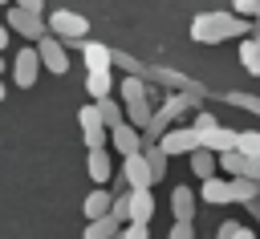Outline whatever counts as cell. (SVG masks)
Listing matches in <instances>:
<instances>
[{
    "label": "cell",
    "mask_w": 260,
    "mask_h": 239,
    "mask_svg": "<svg viewBox=\"0 0 260 239\" xmlns=\"http://www.w3.org/2000/svg\"><path fill=\"white\" fill-rule=\"evenodd\" d=\"M122 239H150V231H146V223H126Z\"/></svg>",
    "instance_id": "30"
},
{
    "label": "cell",
    "mask_w": 260,
    "mask_h": 239,
    "mask_svg": "<svg viewBox=\"0 0 260 239\" xmlns=\"http://www.w3.org/2000/svg\"><path fill=\"white\" fill-rule=\"evenodd\" d=\"M49 32L61 41V45H85V36H89V20L85 16H77V12H69V8H57V12H49Z\"/></svg>",
    "instance_id": "2"
},
{
    "label": "cell",
    "mask_w": 260,
    "mask_h": 239,
    "mask_svg": "<svg viewBox=\"0 0 260 239\" xmlns=\"http://www.w3.org/2000/svg\"><path fill=\"white\" fill-rule=\"evenodd\" d=\"M114 65H122L130 77H142V73H146V65H138V61H134V57H126V53H114Z\"/></svg>",
    "instance_id": "27"
},
{
    "label": "cell",
    "mask_w": 260,
    "mask_h": 239,
    "mask_svg": "<svg viewBox=\"0 0 260 239\" xmlns=\"http://www.w3.org/2000/svg\"><path fill=\"white\" fill-rule=\"evenodd\" d=\"M232 239H256V231H252V227H244V223H240V227H236V235H232Z\"/></svg>",
    "instance_id": "35"
},
{
    "label": "cell",
    "mask_w": 260,
    "mask_h": 239,
    "mask_svg": "<svg viewBox=\"0 0 260 239\" xmlns=\"http://www.w3.org/2000/svg\"><path fill=\"white\" fill-rule=\"evenodd\" d=\"M122 178L130 182V190H150V166H146V158L142 154H130V158H122Z\"/></svg>",
    "instance_id": "8"
},
{
    "label": "cell",
    "mask_w": 260,
    "mask_h": 239,
    "mask_svg": "<svg viewBox=\"0 0 260 239\" xmlns=\"http://www.w3.org/2000/svg\"><path fill=\"white\" fill-rule=\"evenodd\" d=\"M191 170H195L203 182H207V178H215V170H219V154H211V150H203V146H199V150L191 154Z\"/></svg>",
    "instance_id": "17"
},
{
    "label": "cell",
    "mask_w": 260,
    "mask_h": 239,
    "mask_svg": "<svg viewBox=\"0 0 260 239\" xmlns=\"http://www.w3.org/2000/svg\"><path fill=\"white\" fill-rule=\"evenodd\" d=\"M77 126H81V134H85V146H89V150H106L110 130H106V122H102L98 105H81V109H77Z\"/></svg>",
    "instance_id": "5"
},
{
    "label": "cell",
    "mask_w": 260,
    "mask_h": 239,
    "mask_svg": "<svg viewBox=\"0 0 260 239\" xmlns=\"http://www.w3.org/2000/svg\"><path fill=\"white\" fill-rule=\"evenodd\" d=\"M16 8H24V12H37L41 16V8H45V0H12Z\"/></svg>",
    "instance_id": "33"
},
{
    "label": "cell",
    "mask_w": 260,
    "mask_h": 239,
    "mask_svg": "<svg viewBox=\"0 0 260 239\" xmlns=\"http://www.w3.org/2000/svg\"><path fill=\"white\" fill-rule=\"evenodd\" d=\"M81 61H85L89 73H106V69H114V49H106L98 41H85L81 45Z\"/></svg>",
    "instance_id": "9"
},
{
    "label": "cell",
    "mask_w": 260,
    "mask_h": 239,
    "mask_svg": "<svg viewBox=\"0 0 260 239\" xmlns=\"http://www.w3.org/2000/svg\"><path fill=\"white\" fill-rule=\"evenodd\" d=\"M150 117H154V105H150V101H134V105H126V126L146 130V126H150Z\"/></svg>",
    "instance_id": "20"
},
{
    "label": "cell",
    "mask_w": 260,
    "mask_h": 239,
    "mask_svg": "<svg viewBox=\"0 0 260 239\" xmlns=\"http://www.w3.org/2000/svg\"><path fill=\"white\" fill-rule=\"evenodd\" d=\"M236 138H240V130H223V126H215L211 134H199V146L211 150V154H232V150H236Z\"/></svg>",
    "instance_id": "11"
},
{
    "label": "cell",
    "mask_w": 260,
    "mask_h": 239,
    "mask_svg": "<svg viewBox=\"0 0 260 239\" xmlns=\"http://www.w3.org/2000/svg\"><path fill=\"white\" fill-rule=\"evenodd\" d=\"M248 28H252V24L240 20V16H228V12H203V16H195L191 36H195L199 45H219V41H228V36H244Z\"/></svg>",
    "instance_id": "1"
},
{
    "label": "cell",
    "mask_w": 260,
    "mask_h": 239,
    "mask_svg": "<svg viewBox=\"0 0 260 239\" xmlns=\"http://www.w3.org/2000/svg\"><path fill=\"white\" fill-rule=\"evenodd\" d=\"M195 198H199V194H191L187 186H175V190H171V211H175V223H191V219H195Z\"/></svg>",
    "instance_id": "12"
},
{
    "label": "cell",
    "mask_w": 260,
    "mask_h": 239,
    "mask_svg": "<svg viewBox=\"0 0 260 239\" xmlns=\"http://www.w3.org/2000/svg\"><path fill=\"white\" fill-rule=\"evenodd\" d=\"M110 142H114V150L122 154V158H130V154H142V134L134 130V126H114L110 130Z\"/></svg>",
    "instance_id": "10"
},
{
    "label": "cell",
    "mask_w": 260,
    "mask_h": 239,
    "mask_svg": "<svg viewBox=\"0 0 260 239\" xmlns=\"http://www.w3.org/2000/svg\"><path fill=\"white\" fill-rule=\"evenodd\" d=\"M142 158H146V166H150V178L158 182V178L167 174V154H162V146H154V142H142Z\"/></svg>",
    "instance_id": "19"
},
{
    "label": "cell",
    "mask_w": 260,
    "mask_h": 239,
    "mask_svg": "<svg viewBox=\"0 0 260 239\" xmlns=\"http://www.w3.org/2000/svg\"><path fill=\"white\" fill-rule=\"evenodd\" d=\"M244 166H248V158H244L240 150H232V154H219V170H228L232 178H244Z\"/></svg>",
    "instance_id": "26"
},
{
    "label": "cell",
    "mask_w": 260,
    "mask_h": 239,
    "mask_svg": "<svg viewBox=\"0 0 260 239\" xmlns=\"http://www.w3.org/2000/svg\"><path fill=\"white\" fill-rule=\"evenodd\" d=\"M37 57H41V65H45L49 73H57V77H65V73H69V57H65V45H61L57 36L37 41Z\"/></svg>",
    "instance_id": "6"
},
{
    "label": "cell",
    "mask_w": 260,
    "mask_h": 239,
    "mask_svg": "<svg viewBox=\"0 0 260 239\" xmlns=\"http://www.w3.org/2000/svg\"><path fill=\"white\" fill-rule=\"evenodd\" d=\"M114 239H122V231H118V235H114Z\"/></svg>",
    "instance_id": "39"
},
{
    "label": "cell",
    "mask_w": 260,
    "mask_h": 239,
    "mask_svg": "<svg viewBox=\"0 0 260 239\" xmlns=\"http://www.w3.org/2000/svg\"><path fill=\"white\" fill-rule=\"evenodd\" d=\"M0 73H8V65H4V57H0Z\"/></svg>",
    "instance_id": "37"
},
{
    "label": "cell",
    "mask_w": 260,
    "mask_h": 239,
    "mask_svg": "<svg viewBox=\"0 0 260 239\" xmlns=\"http://www.w3.org/2000/svg\"><path fill=\"white\" fill-rule=\"evenodd\" d=\"M228 101H232V105H240V109H252V113H260V97H252V93H232Z\"/></svg>",
    "instance_id": "29"
},
{
    "label": "cell",
    "mask_w": 260,
    "mask_h": 239,
    "mask_svg": "<svg viewBox=\"0 0 260 239\" xmlns=\"http://www.w3.org/2000/svg\"><path fill=\"white\" fill-rule=\"evenodd\" d=\"M158 146H162L167 158H175V154H187V158H191V154L199 150V130H195V126H171V130L158 138Z\"/></svg>",
    "instance_id": "4"
},
{
    "label": "cell",
    "mask_w": 260,
    "mask_h": 239,
    "mask_svg": "<svg viewBox=\"0 0 260 239\" xmlns=\"http://www.w3.org/2000/svg\"><path fill=\"white\" fill-rule=\"evenodd\" d=\"M8 49V24H0V53Z\"/></svg>",
    "instance_id": "36"
},
{
    "label": "cell",
    "mask_w": 260,
    "mask_h": 239,
    "mask_svg": "<svg viewBox=\"0 0 260 239\" xmlns=\"http://www.w3.org/2000/svg\"><path fill=\"white\" fill-rule=\"evenodd\" d=\"M37 69H41V57H37V49H20L8 73H12L16 89H32V85H37Z\"/></svg>",
    "instance_id": "7"
},
{
    "label": "cell",
    "mask_w": 260,
    "mask_h": 239,
    "mask_svg": "<svg viewBox=\"0 0 260 239\" xmlns=\"http://www.w3.org/2000/svg\"><path fill=\"white\" fill-rule=\"evenodd\" d=\"M167 239H195V231H191V223H175Z\"/></svg>",
    "instance_id": "32"
},
{
    "label": "cell",
    "mask_w": 260,
    "mask_h": 239,
    "mask_svg": "<svg viewBox=\"0 0 260 239\" xmlns=\"http://www.w3.org/2000/svg\"><path fill=\"white\" fill-rule=\"evenodd\" d=\"M122 231V223L114 219V215H102V219H93V223H85V231H81V239H114Z\"/></svg>",
    "instance_id": "16"
},
{
    "label": "cell",
    "mask_w": 260,
    "mask_h": 239,
    "mask_svg": "<svg viewBox=\"0 0 260 239\" xmlns=\"http://www.w3.org/2000/svg\"><path fill=\"white\" fill-rule=\"evenodd\" d=\"M236 150H240L244 158H260V130H240Z\"/></svg>",
    "instance_id": "25"
},
{
    "label": "cell",
    "mask_w": 260,
    "mask_h": 239,
    "mask_svg": "<svg viewBox=\"0 0 260 239\" xmlns=\"http://www.w3.org/2000/svg\"><path fill=\"white\" fill-rule=\"evenodd\" d=\"M4 24H8V32H16V36H24V41H45V32H49V24L37 16V12H24V8H8V16H4Z\"/></svg>",
    "instance_id": "3"
},
{
    "label": "cell",
    "mask_w": 260,
    "mask_h": 239,
    "mask_svg": "<svg viewBox=\"0 0 260 239\" xmlns=\"http://www.w3.org/2000/svg\"><path fill=\"white\" fill-rule=\"evenodd\" d=\"M89 178H93L98 186L114 178V158H110V150H89Z\"/></svg>",
    "instance_id": "14"
},
{
    "label": "cell",
    "mask_w": 260,
    "mask_h": 239,
    "mask_svg": "<svg viewBox=\"0 0 260 239\" xmlns=\"http://www.w3.org/2000/svg\"><path fill=\"white\" fill-rule=\"evenodd\" d=\"M236 227H240V223H219V231H215V239H232V235H236Z\"/></svg>",
    "instance_id": "34"
},
{
    "label": "cell",
    "mask_w": 260,
    "mask_h": 239,
    "mask_svg": "<svg viewBox=\"0 0 260 239\" xmlns=\"http://www.w3.org/2000/svg\"><path fill=\"white\" fill-rule=\"evenodd\" d=\"M98 105V113H102V122H106V130H114V126H122L126 117H122V105L114 101V97H102V101H93Z\"/></svg>",
    "instance_id": "24"
},
{
    "label": "cell",
    "mask_w": 260,
    "mask_h": 239,
    "mask_svg": "<svg viewBox=\"0 0 260 239\" xmlns=\"http://www.w3.org/2000/svg\"><path fill=\"white\" fill-rule=\"evenodd\" d=\"M228 186H232V203H256L260 198V182H252V178H232Z\"/></svg>",
    "instance_id": "22"
},
{
    "label": "cell",
    "mask_w": 260,
    "mask_h": 239,
    "mask_svg": "<svg viewBox=\"0 0 260 239\" xmlns=\"http://www.w3.org/2000/svg\"><path fill=\"white\" fill-rule=\"evenodd\" d=\"M110 215L126 227V223H130V198H126V194H118V198H114V207H110Z\"/></svg>",
    "instance_id": "28"
},
{
    "label": "cell",
    "mask_w": 260,
    "mask_h": 239,
    "mask_svg": "<svg viewBox=\"0 0 260 239\" xmlns=\"http://www.w3.org/2000/svg\"><path fill=\"white\" fill-rule=\"evenodd\" d=\"M85 89H89L93 101L114 97V77H110V69H106V73H89V77H85Z\"/></svg>",
    "instance_id": "18"
},
{
    "label": "cell",
    "mask_w": 260,
    "mask_h": 239,
    "mask_svg": "<svg viewBox=\"0 0 260 239\" xmlns=\"http://www.w3.org/2000/svg\"><path fill=\"white\" fill-rule=\"evenodd\" d=\"M215 126H219V122H215L211 113H195V130H199V134H211Z\"/></svg>",
    "instance_id": "31"
},
{
    "label": "cell",
    "mask_w": 260,
    "mask_h": 239,
    "mask_svg": "<svg viewBox=\"0 0 260 239\" xmlns=\"http://www.w3.org/2000/svg\"><path fill=\"white\" fill-rule=\"evenodd\" d=\"M130 223H150L154 219V194L150 190H130Z\"/></svg>",
    "instance_id": "13"
},
{
    "label": "cell",
    "mask_w": 260,
    "mask_h": 239,
    "mask_svg": "<svg viewBox=\"0 0 260 239\" xmlns=\"http://www.w3.org/2000/svg\"><path fill=\"white\" fill-rule=\"evenodd\" d=\"M0 101H4V81H0Z\"/></svg>",
    "instance_id": "38"
},
{
    "label": "cell",
    "mask_w": 260,
    "mask_h": 239,
    "mask_svg": "<svg viewBox=\"0 0 260 239\" xmlns=\"http://www.w3.org/2000/svg\"><path fill=\"white\" fill-rule=\"evenodd\" d=\"M118 97H122L126 105L146 101V81H142V77H126V81H122V89H118Z\"/></svg>",
    "instance_id": "23"
},
{
    "label": "cell",
    "mask_w": 260,
    "mask_h": 239,
    "mask_svg": "<svg viewBox=\"0 0 260 239\" xmlns=\"http://www.w3.org/2000/svg\"><path fill=\"white\" fill-rule=\"evenodd\" d=\"M110 207H114V194L110 190H89L85 194V223H93V219H102V215H110Z\"/></svg>",
    "instance_id": "15"
},
{
    "label": "cell",
    "mask_w": 260,
    "mask_h": 239,
    "mask_svg": "<svg viewBox=\"0 0 260 239\" xmlns=\"http://www.w3.org/2000/svg\"><path fill=\"white\" fill-rule=\"evenodd\" d=\"M0 4H8V0H0Z\"/></svg>",
    "instance_id": "40"
},
{
    "label": "cell",
    "mask_w": 260,
    "mask_h": 239,
    "mask_svg": "<svg viewBox=\"0 0 260 239\" xmlns=\"http://www.w3.org/2000/svg\"><path fill=\"white\" fill-rule=\"evenodd\" d=\"M199 198H203V203H232V186H228L223 178H207L203 190H199Z\"/></svg>",
    "instance_id": "21"
}]
</instances>
